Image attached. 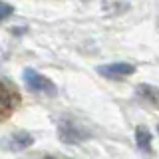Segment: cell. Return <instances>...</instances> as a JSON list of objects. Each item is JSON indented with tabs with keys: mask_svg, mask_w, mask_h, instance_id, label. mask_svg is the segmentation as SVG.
<instances>
[{
	"mask_svg": "<svg viewBox=\"0 0 159 159\" xmlns=\"http://www.w3.org/2000/svg\"><path fill=\"white\" fill-rule=\"evenodd\" d=\"M22 80H24V84H26V88L30 92L44 93V96H48V98H54L58 93L56 84H54L50 78H46L44 74H40V72H36V70H32V68H26L22 72Z\"/></svg>",
	"mask_w": 159,
	"mask_h": 159,
	"instance_id": "cell-1",
	"label": "cell"
},
{
	"mask_svg": "<svg viewBox=\"0 0 159 159\" xmlns=\"http://www.w3.org/2000/svg\"><path fill=\"white\" fill-rule=\"evenodd\" d=\"M58 135L64 143H68V145H78V143H82V141H86V139L92 137V133H89L86 127L78 125V123L70 121V119H64L58 125Z\"/></svg>",
	"mask_w": 159,
	"mask_h": 159,
	"instance_id": "cell-2",
	"label": "cell"
},
{
	"mask_svg": "<svg viewBox=\"0 0 159 159\" xmlns=\"http://www.w3.org/2000/svg\"><path fill=\"white\" fill-rule=\"evenodd\" d=\"M135 72V66L129 62H113V64H106V66H99L98 68V74L107 80H116V82H119V80L131 76V74Z\"/></svg>",
	"mask_w": 159,
	"mask_h": 159,
	"instance_id": "cell-3",
	"label": "cell"
},
{
	"mask_svg": "<svg viewBox=\"0 0 159 159\" xmlns=\"http://www.w3.org/2000/svg\"><path fill=\"white\" fill-rule=\"evenodd\" d=\"M20 102L18 92H14L8 84L0 82V121H6L14 111V103Z\"/></svg>",
	"mask_w": 159,
	"mask_h": 159,
	"instance_id": "cell-4",
	"label": "cell"
},
{
	"mask_svg": "<svg viewBox=\"0 0 159 159\" xmlns=\"http://www.w3.org/2000/svg\"><path fill=\"white\" fill-rule=\"evenodd\" d=\"M32 143H34L32 133L22 131V129H20V131H12L10 135L0 139V145L4 149H8V151H24V149H28Z\"/></svg>",
	"mask_w": 159,
	"mask_h": 159,
	"instance_id": "cell-5",
	"label": "cell"
},
{
	"mask_svg": "<svg viewBox=\"0 0 159 159\" xmlns=\"http://www.w3.org/2000/svg\"><path fill=\"white\" fill-rule=\"evenodd\" d=\"M135 93L147 103H151L153 107H159V88L151 86V84H139L135 88Z\"/></svg>",
	"mask_w": 159,
	"mask_h": 159,
	"instance_id": "cell-6",
	"label": "cell"
},
{
	"mask_svg": "<svg viewBox=\"0 0 159 159\" xmlns=\"http://www.w3.org/2000/svg\"><path fill=\"white\" fill-rule=\"evenodd\" d=\"M135 143L137 147L141 149L143 153H151V133H149V129L145 125H137L135 129Z\"/></svg>",
	"mask_w": 159,
	"mask_h": 159,
	"instance_id": "cell-7",
	"label": "cell"
},
{
	"mask_svg": "<svg viewBox=\"0 0 159 159\" xmlns=\"http://www.w3.org/2000/svg\"><path fill=\"white\" fill-rule=\"evenodd\" d=\"M12 14H14V6H12V4L2 2V0H0V22H4V20L10 18Z\"/></svg>",
	"mask_w": 159,
	"mask_h": 159,
	"instance_id": "cell-8",
	"label": "cell"
},
{
	"mask_svg": "<svg viewBox=\"0 0 159 159\" xmlns=\"http://www.w3.org/2000/svg\"><path fill=\"white\" fill-rule=\"evenodd\" d=\"M157 133H159V123H157Z\"/></svg>",
	"mask_w": 159,
	"mask_h": 159,
	"instance_id": "cell-9",
	"label": "cell"
}]
</instances>
